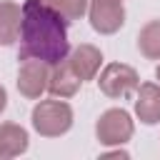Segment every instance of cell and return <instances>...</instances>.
I'll list each match as a JSON object with an SVG mask.
<instances>
[{"label": "cell", "mask_w": 160, "mask_h": 160, "mask_svg": "<svg viewBox=\"0 0 160 160\" xmlns=\"http://www.w3.org/2000/svg\"><path fill=\"white\" fill-rule=\"evenodd\" d=\"M20 60H42L55 65L70 55L68 40V20L42 0H25L22 2V20H20Z\"/></svg>", "instance_id": "1"}, {"label": "cell", "mask_w": 160, "mask_h": 160, "mask_svg": "<svg viewBox=\"0 0 160 160\" xmlns=\"http://www.w3.org/2000/svg\"><path fill=\"white\" fill-rule=\"evenodd\" d=\"M32 128L42 138H60L72 128V108L60 100H40L32 108Z\"/></svg>", "instance_id": "2"}, {"label": "cell", "mask_w": 160, "mask_h": 160, "mask_svg": "<svg viewBox=\"0 0 160 160\" xmlns=\"http://www.w3.org/2000/svg\"><path fill=\"white\" fill-rule=\"evenodd\" d=\"M98 85H100L102 95H108L112 100H120V98H130L140 88V78H138L135 68H130L125 62H110L100 72Z\"/></svg>", "instance_id": "3"}, {"label": "cell", "mask_w": 160, "mask_h": 160, "mask_svg": "<svg viewBox=\"0 0 160 160\" xmlns=\"http://www.w3.org/2000/svg\"><path fill=\"white\" fill-rule=\"evenodd\" d=\"M132 130H135L132 118L122 108L105 110L95 122V135H98L100 145H125L132 138Z\"/></svg>", "instance_id": "4"}, {"label": "cell", "mask_w": 160, "mask_h": 160, "mask_svg": "<svg viewBox=\"0 0 160 160\" xmlns=\"http://www.w3.org/2000/svg\"><path fill=\"white\" fill-rule=\"evenodd\" d=\"M88 18L95 32L112 35L125 25V8L115 0H90L88 2Z\"/></svg>", "instance_id": "5"}, {"label": "cell", "mask_w": 160, "mask_h": 160, "mask_svg": "<svg viewBox=\"0 0 160 160\" xmlns=\"http://www.w3.org/2000/svg\"><path fill=\"white\" fill-rule=\"evenodd\" d=\"M48 78H50V65L42 60H22L18 70V90L28 100H38L48 90Z\"/></svg>", "instance_id": "6"}, {"label": "cell", "mask_w": 160, "mask_h": 160, "mask_svg": "<svg viewBox=\"0 0 160 160\" xmlns=\"http://www.w3.org/2000/svg\"><path fill=\"white\" fill-rule=\"evenodd\" d=\"M80 78L75 75V70L70 68V62H68V58L65 60H60V62H55V65H50V78H48V92L52 95V98H72L78 90H80Z\"/></svg>", "instance_id": "7"}, {"label": "cell", "mask_w": 160, "mask_h": 160, "mask_svg": "<svg viewBox=\"0 0 160 160\" xmlns=\"http://www.w3.org/2000/svg\"><path fill=\"white\" fill-rule=\"evenodd\" d=\"M68 62H70V68L75 70V75H78L80 80H92V78L98 75V70H100L102 52H100L95 45L82 42V45H78V48L70 52Z\"/></svg>", "instance_id": "8"}, {"label": "cell", "mask_w": 160, "mask_h": 160, "mask_svg": "<svg viewBox=\"0 0 160 160\" xmlns=\"http://www.w3.org/2000/svg\"><path fill=\"white\" fill-rule=\"evenodd\" d=\"M135 115L145 125L160 122V85L155 82H142L135 98Z\"/></svg>", "instance_id": "9"}, {"label": "cell", "mask_w": 160, "mask_h": 160, "mask_svg": "<svg viewBox=\"0 0 160 160\" xmlns=\"http://www.w3.org/2000/svg\"><path fill=\"white\" fill-rule=\"evenodd\" d=\"M28 130L18 122H2L0 125V158L8 160V158H18L28 150Z\"/></svg>", "instance_id": "10"}, {"label": "cell", "mask_w": 160, "mask_h": 160, "mask_svg": "<svg viewBox=\"0 0 160 160\" xmlns=\"http://www.w3.org/2000/svg\"><path fill=\"white\" fill-rule=\"evenodd\" d=\"M20 20H22V8L5 0L0 2V45H12L20 38Z\"/></svg>", "instance_id": "11"}, {"label": "cell", "mask_w": 160, "mask_h": 160, "mask_svg": "<svg viewBox=\"0 0 160 160\" xmlns=\"http://www.w3.org/2000/svg\"><path fill=\"white\" fill-rule=\"evenodd\" d=\"M138 50L148 60H160V20H150L138 32Z\"/></svg>", "instance_id": "12"}, {"label": "cell", "mask_w": 160, "mask_h": 160, "mask_svg": "<svg viewBox=\"0 0 160 160\" xmlns=\"http://www.w3.org/2000/svg\"><path fill=\"white\" fill-rule=\"evenodd\" d=\"M42 2H48V5L55 8L68 22H72V20H80V18L88 12V2H90V0H42Z\"/></svg>", "instance_id": "13"}, {"label": "cell", "mask_w": 160, "mask_h": 160, "mask_svg": "<svg viewBox=\"0 0 160 160\" xmlns=\"http://www.w3.org/2000/svg\"><path fill=\"white\" fill-rule=\"evenodd\" d=\"M8 108V92H5V88L0 85V112Z\"/></svg>", "instance_id": "14"}, {"label": "cell", "mask_w": 160, "mask_h": 160, "mask_svg": "<svg viewBox=\"0 0 160 160\" xmlns=\"http://www.w3.org/2000/svg\"><path fill=\"white\" fill-rule=\"evenodd\" d=\"M102 158H128V152L125 150H115V152H105Z\"/></svg>", "instance_id": "15"}, {"label": "cell", "mask_w": 160, "mask_h": 160, "mask_svg": "<svg viewBox=\"0 0 160 160\" xmlns=\"http://www.w3.org/2000/svg\"><path fill=\"white\" fill-rule=\"evenodd\" d=\"M155 78H158V80H160V65H158V70H155Z\"/></svg>", "instance_id": "16"}, {"label": "cell", "mask_w": 160, "mask_h": 160, "mask_svg": "<svg viewBox=\"0 0 160 160\" xmlns=\"http://www.w3.org/2000/svg\"><path fill=\"white\" fill-rule=\"evenodd\" d=\"M115 2H122V0H115Z\"/></svg>", "instance_id": "17"}]
</instances>
